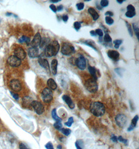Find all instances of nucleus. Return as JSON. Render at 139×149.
I'll return each mask as SVG.
<instances>
[{
	"label": "nucleus",
	"instance_id": "nucleus-1",
	"mask_svg": "<svg viewBox=\"0 0 139 149\" xmlns=\"http://www.w3.org/2000/svg\"><path fill=\"white\" fill-rule=\"evenodd\" d=\"M60 46L57 40H53L44 49V55L47 58L56 56L59 52Z\"/></svg>",
	"mask_w": 139,
	"mask_h": 149
},
{
	"label": "nucleus",
	"instance_id": "nucleus-2",
	"mask_svg": "<svg viewBox=\"0 0 139 149\" xmlns=\"http://www.w3.org/2000/svg\"><path fill=\"white\" fill-rule=\"evenodd\" d=\"M90 111L95 117L103 116L105 113V107L103 103L100 102H94L90 105Z\"/></svg>",
	"mask_w": 139,
	"mask_h": 149
},
{
	"label": "nucleus",
	"instance_id": "nucleus-3",
	"mask_svg": "<svg viewBox=\"0 0 139 149\" xmlns=\"http://www.w3.org/2000/svg\"><path fill=\"white\" fill-rule=\"evenodd\" d=\"M75 52L76 50L75 47L71 43L68 42H65L63 43L61 48V52L63 55L69 56V55L75 54Z\"/></svg>",
	"mask_w": 139,
	"mask_h": 149
},
{
	"label": "nucleus",
	"instance_id": "nucleus-4",
	"mask_svg": "<svg viewBox=\"0 0 139 149\" xmlns=\"http://www.w3.org/2000/svg\"><path fill=\"white\" fill-rule=\"evenodd\" d=\"M84 87L88 92L91 93L97 92L98 90V84L97 81L93 79L92 78L85 81L84 83Z\"/></svg>",
	"mask_w": 139,
	"mask_h": 149
},
{
	"label": "nucleus",
	"instance_id": "nucleus-5",
	"mask_svg": "<svg viewBox=\"0 0 139 149\" xmlns=\"http://www.w3.org/2000/svg\"><path fill=\"white\" fill-rule=\"evenodd\" d=\"M41 98L42 100L46 103L51 102L53 98V94L52 90L48 87L44 88L41 92Z\"/></svg>",
	"mask_w": 139,
	"mask_h": 149
},
{
	"label": "nucleus",
	"instance_id": "nucleus-6",
	"mask_svg": "<svg viewBox=\"0 0 139 149\" xmlns=\"http://www.w3.org/2000/svg\"><path fill=\"white\" fill-rule=\"evenodd\" d=\"M31 107L33 108L37 114L42 115L44 112V107L42 104L37 100H33L31 104Z\"/></svg>",
	"mask_w": 139,
	"mask_h": 149
},
{
	"label": "nucleus",
	"instance_id": "nucleus-7",
	"mask_svg": "<svg viewBox=\"0 0 139 149\" xmlns=\"http://www.w3.org/2000/svg\"><path fill=\"white\" fill-rule=\"evenodd\" d=\"M115 121L117 126L121 128H123L125 127L127 123V117L125 115L120 113L116 116Z\"/></svg>",
	"mask_w": 139,
	"mask_h": 149
},
{
	"label": "nucleus",
	"instance_id": "nucleus-8",
	"mask_svg": "<svg viewBox=\"0 0 139 149\" xmlns=\"http://www.w3.org/2000/svg\"><path fill=\"white\" fill-rule=\"evenodd\" d=\"M75 64L80 70H84L86 68V65H87L85 58L82 55H80L79 57H78L75 60Z\"/></svg>",
	"mask_w": 139,
	"mask_h": 149
},
{
	"label": "nucleus",
	"instance_id": "nucleus-9",
	"mask_svg": "<svg viewBox=\"0 0 139 149\" xmlns=\"http://www.w3.org/2000/svg\"><path fill=\"white\" fill-rule=\"evenodd\" d=\"M7 62L10 66L13 67H18L21 64V60L15 55H12L7 59Z\"/></svg>",
	"mask_w": 139,
	"mask_h": 149
},
{
	"label": "nucleus",
	"instance_id": "nucleus-10",
	"mask_svg": "<svg viewBox=\"0 0 139 149\" xmlns=\"http://www.w3.org/2000/svg\"><path fill=\"white\" fill-rule=\"evenodd\" d=\"M9 87L15 92H19L22 89L21 84L17 79H13L9 82Z\"/></svg>",
	"mask_w": 139,
	"mask_h": 149
},
{
	"label": "nucleus",
	"instance_id": "nucleus-11",
	"mask_svg": "<svg viewBox=\"0 0 139 149\" xmlns=\"http://www.w3.org/2000/svg\"><path fill=\"white\" fill-rule=\"evenodd\" d=\"M14 55L18 58L20 60H24L26 57V53L22 47H18L14 50Z\"/></svg>",
	"mask_w": 139,
	"mask_h": 149
},
{
	"label": "nucleus",
	"instance_id": "nucleus-12",
	"mask_svg": "<svg viewBox=\"0 0 139 149\" xmlns=\"http://www.w3.org/2000/svg\"><path fill=\"white\" fill-rule=\"evenodd\" d=\"M38 63L39 65L42 67L43 68H44L46 70L49 71V73H50V65L49 62H48L47 60L43 58V57H42L41 55H40L38 57Z\"/></svg>",
	"mask_w": 139,
	"mask_h": 149
},
{
	"label": "nucleus",
	"instance_id": "nucleus-13",
	"mask_svg": "<svg viewBox=\"0 0 139 149\" xmlns=\"http://www.w3.org/2000/svg\"><path fill=\"white\" fill-rule=\"evenodd\" d=\"M42 39V37L41 34L39 32H38L35 35L34 38H33L32 41L31 42V46L32 47L38 48L40 45Z\"/></svg>",
	"mask_w": 139,
	"mask_h": 149
},
{
	"label": "nucleus",
	"instance_id": "nucleus-14",
	"mask_svg": "<svg viewBox=\"0 0 139 149\" xmlns=\"http://www.w3.org/2000/svg\"><path fill=\"white\" fill-rule=\"evenodd\" d=\"M107 55L114 61L117 62L119 60L120 54L118 51L114 50H109L107 52Z\"/></svg>",
	"mask_w": 139,
	"mask_h": 149
},
{
	"label": "nucleus",
	"instance_id": "nucleus-15",
	"mask_svg": "<svg viewBox=\"0 0 139 149\" xmlns=\"http://www.w3.org/2000/svg\"><path fill=\"white\" fill-rule=\"evenodd\" d=\"M28 54L30 58H38L40 55L39 54V50L38 48L31 47L28 50Z\"/></svg>",
	"mask_w": 139,
	"mask_h": 149
},
{
	"label": "nucleus",
	"instance_id": "nucleus-16",
	"mask_svg": "<svg viewBox=\"0 0 139 149\" xmlns=\"http://www.w3.org/2000/svg\"><path fill=\"white\" fill-rule=\"evenodd\" d=\"M34 100L31 97L29 96H25L22 99V106L24 108H29L31 107V104Z\"/></svg>",
	"mask_w": 139,
	"mask_h": 149
},
{
	"label": "nucleus",
	"instance_id": "nucleus-17",
	"mask_svg": "<svg viewBox=\"0 0 139 149\" xmlns=\"http://www.w3.org/2000/svg\"><path fill=\"white\" fill-rule=\"evenodd\" d=\"M62 98L63 100L66 103V104L68 106L70 109H74L75 107V104L73 102V101L72 100V98H70L69 96H68L67 95H64L62 96Z\"/></svg>",
	"mask_w": 139,
	"mask_h": 149
},
{
	"label": "nucleus",
	"instance_id": "nucleus-18",
	"mask_svg": "<svg viewBox=\"0 0 139 149\" xmlns=\"http://www.w3.org/2000/svg\"><path fill=\"white\" fill-rule=\"evenodd\" d=\"M57 65L58 61L56 59H53L51 64V72L53 75H56L57 73Z\"/></svg>",
	"mask_w": 139,
	"mask_h": 149
},
{
	"label": "nucleus",
	"instance_id": "nucleus-19",
	"mask_svg": "<svg viewBox=\"0 0 139 149\" xmlns=\"http://www.w3.org/2000/svg\"><path fill=\"white\" fill-rule=\"evenodd\" d=\"M88 12L91 15V16H92L93 19L94 20V21H97L98 19L100 17L99 14H98V13L96 11V10L93 8V7H90V8L88 9Z\"/></svg>",
	"mask_w": 139,
	"mask_h": 149
},
{
	"label": "nucleus",
	"instance_id": "nucleus-20",
	"mask_svg": "<svg viewBox=\"0 0 139 149\" xmlns=\"http://www.w3.org/2000/svg\"><path fill=\"white\" fill-rule=\"evenodd\" d=\"M88 70H89V72H90L91 75L92 76V79L95 81H97L98 79V77L97 74V69L94 67H93L92 66H91V65H89V66H88Z\"/></svg>",
	"mask_w": 139,
	"mask_h": 149
},
{
	"label": "nucleus",
	"instance_id": "nucleus-21",
	"mask_svg": "<svg viewBox=\"0 0 139 149\" xmlns=\"http://www.w3.org/2000/svg\"><path fill=\"white\" fill-rule=\"evenodd\" d=\"M47 85L48 88H49L51 90H55L57 88V85L56 83L52 78H50V79L47 80Z\"/></svg>",
	"mask_w": 139,
	"mask_h": 149
},
{
	"label": "nucleus",
	"instance_id": "nucleus-22",
	"mask_svg": "<svg viewBox=\"0 0 139 149\" xmlns=\"http://www.w3.org/2000/svg\"><path fill=\"white\" fill-rule=\"evenodd\" d=\"M51 42V39L49 38H46V37H43L41 39V43H40V45L39 46V47L40 49H45V48L48 45H49L50 43Z\"/></svg>",
	"mask_w": 139,
	"mask_h": 149
},
{
	"label": "nucleus",
	"instance_id": "nucleus-23",
	"mask_svg": "<svg viewBox=\"0 0 139 149\" xmlns=\"http://www.w3.org/2000/svg\"><path fill=\"white\" fill-rule=\"evenodd\" d=\"M138 120H139V116H138V115L135 116V117L132 119V122H131V125H130L129 127V128H128V131H132L135 128V127H136V124H137Z\"/></svg>",
	"mask_w": 139,
	"mask_h": 149
},
{
	"label": "nucleus",
	"instance_id": "nucleus-24",
	"mask_svg": "<svg viewBox=\"0 0 139 149\" xmlns=\"http://www.w3.org/2000/svg\"><path fill=\"white\" fill-rule=\"evenodd\" d=\"M81 43L83 44L87 45V46H88L91 47L92 48L95 50L96 51H97V47H96L95 42L93 41H92V40H84V41L81 42Z\"/></svg>",
	"mask_w": 139,
	"mask_h": 149
},
{
	"label": "nucleus",
	"instance_id": "nucleus-25",
	"mask_svg": "<svg viewBox=\"0 0 139 149\" xmlns=\"http://www.w3.org/2000/svg\"><path fill=\"white\" fill-rule=\"evenodd\" d=\"M18 42L20 43V44L26 43L27 44H29L30 42V38L27 36H22L18 39Z\"/></svg>",
	"mask_w": 139,
	"mask_h": 149
},
{
	"label": "nucleus",
	"instance_id": "nucleus-26",
	"mask_svg": "<svg viewBox=\"0 0 139 149\" xmlns=\"http://www.w3.org/2000/svg\"><path fill=\"white\" fill-rule=\"evenodd\" d=\"M52 117L53 118V119H54L56 122H61L62 121V119L60 117H59V116H57V113H56V109L54 108V109H53L52 110Z\"/></svg>",
	"mask_w": 139,
	"mask_h": 149
},
{
	"label": "nucleus",
	"instance_id": "nucleus-27",
	"mask_svg": "<svg viewBox=\"0 0 139 149\" xmlns=\"http://www.w3.org/2000/svg\"><path fill=\"white\" fill-rule=\"evenodd\" d=\"M75 146L77 149H83L84 148V143L81 140H78L75 143Z\"/></svg>",
	"mask_w": 139,
	"mask_h": 149
},
{
	"label": "nucleus",
	"instance_id": "nucleus-28",
	"mask_svg": "<svg viewBox=\"0 0 139 149\" xmlns=\"http://www.w3.org/2000/svg\"><path fill=\"white\" fill-rule=\"evenodd\" d=\"M136 15L135 11H127L125 13V15L128 18H132Z\"/></svg>",
	"mask_w": 139,
	"mask_h": 149
},
{
	"label": "nucleus",
	"instance_id": "nucleus-29",
	"mask_svg": "<svg viewBox=\"0 0 139 149\" xmlns=\"http://www.w3.org/2000/svg\"><path fill=\"white\" fill-rule=\"evenodd\" d=\"M60 131H61L63 135H64L66 136L69 135L72 132L71 130L68 128H62Z\"/></svg>",
	"mask_w": 139,
	"mask_h": 149
},
{
	"label": "nucleus",
	"instance_id": "nucleus-30",
	"mask_svg": "<svg viewBox=\"0 0 139 149\" xmlns=\"http://www.w3.org/2000/svg\"><path fill=\"white\" fill-rule=\"evenodd\" d=\"M132 26L133 28L134 31L135 32V33L136 37H137V38L139 40V28L138 26V25L136 23H133L132 24Z\"/></svg>",
	"mask_w": 139,
	"mask_h": 149
},
{
	"label": "nucleus",
	"instance_id": "nucleus-31",
	"mask_svg": "<svg viewBox=\"0 0 139 149\" xmlns=\"http://www.w3.org/2000/svg\"><path fill=\"white\" fill-rule=\"evenodd\" d=\"M122 43V40L120 39L115 40L113 41V44H114V47L116 49H118Z\"/></svg>",
	"mask_w": 139,
	"mask_h": 149
},
{
	"label": "nucleus",
	"instance_id": "nucleus-32",
	"mask_svg": "<svg viewBox=\"0 0 139 149\" xmlns=\"http://www.w3.org/2000/svg\"><path fill=\"white\" fill-rule=\"evenodd\" d=\"M103 39L104 41L106 43H111L112 41V38L108 34H106Z\"/></svg>",
	"mask_w": 139,
	"mask_h": 149
},
{
	"label": "nucleus",
	"instance_id": "nucleus-33",
	"mask_svg": "<svg viewBox=\"0 0 139 149\" xmlns=\"http://www.w3.org/2000/svg\"><path fill=\"white\" fill-rule=\"evenodd\" d=\"M125 23H126V26H127V28L128 29V32H129V35H130L131 37H132L133 36V31H132V27H131V25L127 21H126Z\"/></svg>",
	"mask_w": 139,
	"mask_h": 149
},
{
	"label": "nucleus",
	"instance_id": "nucleus-34",
	"mask_svg": "<svg viewBox=\"0 0 139 149\" xmlns=\"http://www.w3.org/2000/svg\"><path fill=\"white\" fill-rule=\"evenodd\" d=\"M105 22L108 25H112L114 23V21L112 17L109 16H106L105 17Z\"/></svg>",
	"mask_w": 139,
	"mask_h": 149
},
{
	"label": "nucleus",
	"instance_id": "nucleus-35",
	"mask_svg": "<svg viewBox=\"0 0 139 149\" xmlns=\"http://www.w3.org/2000/svg\"><path fill=\"white\" fill-rule=\"evenodd\" d=\"M74 122V118L72 117H70L68 118V120L67 122L65 123V125L67 126L68 127H70L72 126V124Z\"/></svg>",
	"mask_w": 139,
	"mask_h": 149
},
{
	"label": "nucleus",
	"instance_id": "nucleus-36",
	"mask_svg": "<svg viewBox=\"0 0 139 149\" xmlns=\"http://www.w3.org/2000/svg\"><path fill=\"white\" fill-rule=\"evenodd\" d=\"M74 27L76 31H79V30L81 28V22H76L74 24Z\"/></svg>",
	"mask_w": 139,
	"mask_h": 149
},
{
	"label": "nucleus",
	"instance_id": "nucleus-37",
	"mask_svg": "<svg viewBox=\"0 0 139 149\" xmlns=\"http://www.w3.org/2000/svg\"><path fill=\"white\" fill-rule=\"evenodd\" d=\"M62 124L61 122H56L54 124V128L57 130H60L62 128Z\"/></svg>",
	"mask_w": 139,
	"mask_h": 149
},
{
	"label": "nucleus",
	"instance_id": "nucleus-38",
	"mask_svg": "<svg viewBox=\"0 0 139 149\" xmlns=\"http://www.w3.org/2000/svg\"><path fill=\"white\" fill-rule=\"evenodd\" d=\"M84 4L83 2H80V3H77L76 4V7L78 11H81L83 9H84Z\"/></svg>",
	"mask_w": 139,
	"mask_h": 149
},
{
	"label": "nucleus",
	"instance_id": "nucleus-39",
	"mask_svg": "<svg viewBox=\"0 0 139 149\" xmlns=\"http://www.w3.org/2000/svg\"><path fill=\"white\" fill-rule=\"evenodd\" d=\"M108 4H109V2L107 0H102L100 3V5L102 7H107Z\"/></svg>",
	"mask_w": 139,
	"mask_h": 149
},
{
	"label": "nucleus",
	"instance_id": "nucleus-40",
	"mask_svg": "<svg viewBox=\"0 0 139 149\" xmlns=\"http://www.w3.org/2000/svg\"><path fill=\"white\" fill-rule=\"evenodd\" d=\"M117 140L118 141H119V142L122 143L123 144H126V145L127 144L128 140L127 139H125L122 138V137H121V136H119V137H118L117 138Z\"/></svg>",
	"mask_w": 139,
	"mask_h": 149
},
{
	"label": "nucleus",
	"instance_id": "nucleus-41",
	"mask_svg": "<svg viewBox=\"0 0 139 149\" xmlns=\"http://www.w3.org/2000/svg\"><path fill=\"white\" fill-rule=\"evenodd\" d=\"M95 32H96L97 34L100 37H102L103 36V32L102 30L101 29H100V28L97 29L95 31Z\"/></svg>",
	"mask_w": 139,
	"mask_h": 149
},
{
	"label": "nucleus",
	"instance_id": "nucleus-42",
	"mask_svg": "<svg viewBox=\"0 0 139 149\" xmlns=\"http://www.w3.org/2000/svg\"><path fill=\"white\" fill-rule=\"evenodd\" d=\"M45 147L46 149H54V146L51 142H47L45 145Z\"/></svg>",
	"mask_w": 139,
	"mask_h": 149
},
{
	"label": "nucleus",
	"instance_id": "nucleus-43",
	"mask_svg": "<svg viewBox=\"0 0 139 149\" xmlns=\"http://www.w3.org/2000/svg\"><path fill=\"white\" fill-rule=\"evenodd\" d=\"M115 71L117 73V74L119 75L120 77H122V70L120 68H116L115 70Z\"/></svg>",
	"mask_w": 139,
	"mask_h": 149
},
{
	"label": "nucleus",
	"instance_id": "nucleus-44",
	"mask_svg": "<svg viewBox=\"0 0 139 149\" xmlns=\"http://www.w3.org/2000/svg\"><path fill=\"white\" fill-rule=\"evenodd\" d=\"M11 94H12V96H13V97L14 99L15 100H18L19 99V95L16 94V93H15L14 92H11Z\"/></svg>",
	"mask_w": 139,
	"mask_h": 149
},
{
	"label": "nucleus",
	"instance_id": "nucleus-45",
	"mask_svg": "<svg viewBox=\"0 0 139 149\" xmlns=\"http://www.w3.org/2000/svg\"><path fill=\"white\" fill-rule=\"evenodd\" d=\"M127 11H135V7L131 4L128 5L127 7Z\"/></svg>",
	"mask_w": 139,
	"mask_h": 149
},
{
	"label": "nucleus",
	"instance_id": "nucleus-46",
	"mask_svg": "<svg viewBox=\"0 0 139 149\" xmlns=\"http://www.w3.org/2000/svg\"><path fill=\"white\" fill-rule=\"evenodd\" d=\"M50 8L51 9L53 12H54V13H56L57 12L56 7L55 6L54 4L50 5Z\"/></svg>",
	"mask_w": 139,
	"mask_h": 149
},
{
	"label": "nucleus",
	"instance_id": "nucleus-47",
	"mask_svg": "<svg viewBox=\"0 0 139 149\" xmlns=\"http://www.w3.org/2000/svg\"><path fill=\"white\" fill-rule=\"evenodd\" d=\"M19 149H29L27 147V146L24 144V143H21L19 144Z\"/></svg>",
	"mask_w": 139,
	"mask_h": 149
},
{
	"label": "nucleus",
	"instance_id": "nucleus-48",
	"mask_svg": "<svg viewBox=\"0 0 139 149\" xmlns=\"http://www.w3.org/2000/svg\"><path fill=\"white\" fill-rule=\"evenodd\" d=\"M111 140H112L113 141V142H117L118 141L117 137L114 135H112V137H111Z\"/></svg>",
	"mask_w": 139,
	"mask_h": 149
},
{
	"label": "nucleus",
	"instance_id": "nucleus-49",
	"mask_svg": "<svg viewBox=\"0 0 139 149\" xmlns=\"http://www.w3.org/2000/svg\"><path fill=\"white\" fill-rule=\"evenodd\" d=\"M105 15H106L107 16H109V17H112L114 16V13L113 12H111V11H107V12H106L105 13Z\"/></svg>",
	"mask_w": 139,
	"mask_h": 149
},
{
	"label": "nucleus",
	"instance_id": "nucleus-50",
	"mask_svg": "<svg viewBox=\"0 0 139 149\" xmlns=\"http://www.w3.org/2000/svg\"><path fill=\"white\" fill-rule=\"evenodd\" d=\"M62 18L63 19V21L64 22H67L68 20V16L67 15H64L62 17Z\"/></svg>",
	"mask_w": 139,
	"mask_h": 149
},
{
	"label": "nucleus",
	"instance_id": "nucleus-51",
	"mask_svg": "<svg viewBox=\"0 0 139 149\" xmlns=\"http://www.w3.org/2000/svg\"><path fill=\"white\" fill-rule=\"evenodd\" d=\"M56 9H57V11H59V12L62 11V10L63 9V6L62 5H60L56 7Z\"/></svg>",
	"mask_w": 139,
	"mask_h": 149
},
{
	"label": "nucleus",
	"instance_id": "nucleus-52",
	"mask_svg": "<svg viewBox=\"0 0 139 149\" xmlns=\"http://www.w3.org/2000/svg\"><path fill=\"white\" fill-rule=\"evenodd\" d=\"M90 35H91L92 36H93V37H95L97 35V33H96V32H95V31H91L90 32Z\"/></svg>",
	"mask_w": 139,
	"mask_h": 149
},
{
	"label": "nucleus",
	"instance_id": "nucleus-53",
	"mask_svg": "<svg viewBox=\"0 0 139 149\" xmlns=\"http://www.w3.org/2000/svg\"><path fill=\"white\" fill-rule=\"evenodd\" d=\"M60 1V0H50V2H51V3H57Z\"/></svg>",
	"mask_w": 139,
	"mask_h": 149
},
{
	"label": "nucleus",
	"instance_id": "nucleus-54",
	"mask_svg": "<svg viewBox=\"0 0 139 149\" xmlns=\"http://www.w3.org/2000/svg\"><path fill=\"white\" fill-rule=\"evenodd\" d=\"M125 1H123V0H117V2L119 4H122L123 3V2H124Z\"/></svg>",
	"mask_w": 139,
	"mask_h": 149
},
{
	"label": "nucleus",
	"instance_id": "nucleus-55",
	"mask_svg": "<svg viewBox=\"0 0 139 149\" xmlns=\"http://www.w3.org/2000/svg\"><path fill=\"white\" fill-rule=\"evenodd\" d=\"M97 8L99 10H102L103 9V7H101V5H98L97 4Z\"/></svg>",
	"mask_w": 139,
	"mask_h": 149
},
{
	"label": "nucleus",
	"instance_id": "nucleus-56",
	"mask_svg": "<svg viewBox=\"0 0 139 149\" xmlns=\"http://www.w3.org/2000/svg\"><path fill=\"white\" fill-rule=\"evenodd\" d=\"M62 145H57V149H62Z\"/></svg>",
	"mask_w": 139,
	"mask_h": 149
},
{
	"label": "nucleus",
	"instance_id": "nucleus-57",
	"mask_svg": "<svg viewBox=\"0 0 139 149\" xmlns=\"http://www.w3.org/2000/svg\"><path fill=\"white\" fill-rule=\"evenodd\" d=\"M12 15V13H9V12H7L6 13V16H11Z\"/></svg>",
	"mask_w": 139,
	"mask_h": 149
},
{
	"label": "nucleus",
	"instance_id": "nucleus-58",
	"mask_svg": "<svg viewBox=\"0 0 139 149\" xmlns=\"http://www.w3.org/2000/svg\"><path fill=\"white\" fill-rule=\"evenodd\" d=\"M90 0H85V2H90Z\"/></svg>",
	"mask_w": 139,
	"mask_h": 149
},
{
	"label": "nucleus",
	"instance_id": "nucleus-59",
	"mask_svg": "<svg viewBox=\"0 0 139 149\" xmlns=\"http://www.w3.org/2000/svg\"><path fill=\"white\" fill-rule=\"evenodd\" d=\"M0 22H1V19H0Z\"/></svg>",
	"mask_w": 139,
	"mask_h": 149
}]
</instances>
